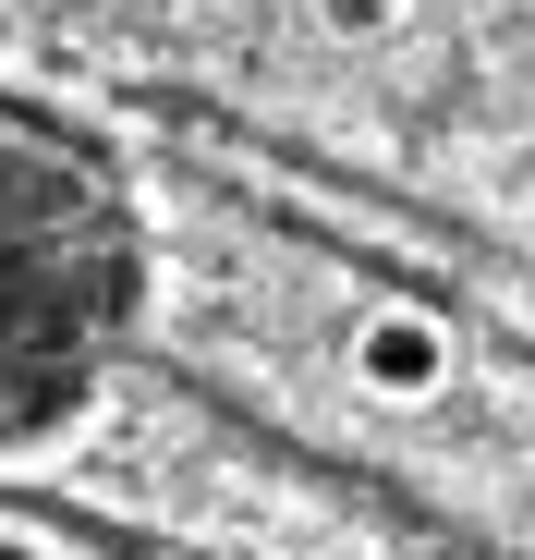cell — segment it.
<instances>
[{
  "mask_svg": "<svg viewBox=\"0 0 535 560\" xmlns=\"http://www.w3.org/2000/svg\"><path fill=\"white\" fill-rule=\"evenodd\" d=\"M353 365H366L390 402H414V390H438V378H451V341H438L426 317H378L366 341H353Z\"/></svg>",
  "mask_w": 535,
  "mask_h": 560,
  "instance_id": "1",
  "label": "cell"
},
{
  "mask_svg": "<svg viewBox=\"0 0 535 560\" xmlns=\"http://www.w3.org/2000/svg\"><path fill=\"white\" fill-rule=\"evenodd\" d=\"M317 25H329V37H390L402 0H317Z\"/></svg>",
  "mask_w": 535,
  "mask_h": 560,
  "instance_id": "2",
  "label": "cell"
}]
</instances>
